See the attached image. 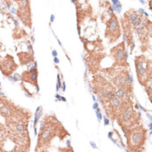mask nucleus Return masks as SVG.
Listing matches in <instances>:
<instances>
[{
  "label": "nucleus",
  "mask_w": 152,
  "mask_h": 152,
  "mask_svg": "<svg viewBox=\"0 0 152 152\" xmlns=\"http://www.w3.org/2000/svg\"><path fill=\"white\" fill-rule=\"evenodd\" d=\"M127 147L130 151H141L147 139V129L142 124H137L124 131Z\"/></svg>",
  "instance_id": "nucleus-3"
},
{
  "label": "nucleus",
  "mask_w": 152,
  "mask_h": 152,
  "mask_svg": "<svg viewBox=\"0 0 152 152\" xmlns=\"http://www.w3.org/2000/svg\"><path fill=\"white\" fill-rule=\"evenodd\" d=\"M134 62L137 80L142 86L145 87L151 82V60L144 55H141L136 57Z\"/></svg>",
  "instance_id": "nucleus-4"
},
{
  "label": "nucleus",
  "mask_w": 152,
  "mask_h": 152,
  "mask_svg": "<svg viewBox=\"0 0 152 152\" xmlns=\"http://www.w3.org/2000/svg\"><path fill=\"white\" fill-rule=\"evenodd\" d=\"M129 70L128 68H123L122 70H118L115 76L111 78V82L113 83L114 86L117 87V89H122L127 91L128 94L131 96L133 94V90H131L128 84V76L129 74Z\"/></svg>",
  "instance_id": "nucleus-9"
},
{
  "label": "nucleus",
  "mask_w": 152,
  "mask_h": 152,
  "mask_svg": "<svg viewBox=\"0 0 152 152\" xmlns=\"http://www.w3.org/2000/svg\"><path fill=\"white\" fill-rule=\"evenodd\" d=\"M138 15H139V14L137 13V12L136 10L130 9L128 12H125V14L124 15L123 18H124L126 21H128L129 23H130L132 24V23H134V21L137 18Z\"/></svg>",
  "instance_id": "nucleus-14"
},
{
  "label": "nucleus",
  "mask_w": 152,
  "mask_h": 152,
  "mask_svg": "<svg viewBox=\"0 0 152 152\" xmlns=\"http://www.w3.org/2000/svg\"><path fill=\"white\" fill-rule=\"evenodd\" d=\"M20 106L17 105L5 96L0 97V117L12 118Z\"/></svg>",
  "instance_id": "nucleus-10"
},
{
  "label": "nucleus",
  "mask_w": 152,
  "mask_h": 152,
  "mask_svg": "<svg viewBox=\"0 0 152 152\" xmlns=\"http://www.w3.org/2000/svg\"><path fill=\"white\" fill-rule=\"evenodd\" d=\"M105 37L108 39L110 44L115 43L121 37V28L119 20L116 14H111L110 19L105 23Z\"/></svg>",
  "instance_id": "nucleus-5"
},
{
  "label": "nucleus",
  "mask_w": 152,
  "mask_h": 152,
  "mask_svg": "<svg viewBox=\"0 0 152 152\" xmlns=\"http://www.w3.org/2000/svg\"><path fill=\"white\" fill-rule=\"evenodd\" d=\"M68 133L59 123L57 117L54 116H45V119L41 122L40 132L37 137V143L36 151H45L50 147V142L55 137H58L63 139Z\"/></svg>",
  "instance_id": "nucleus-1"
},
{
  "label": "nucleus",
  "mask_w": 152,
  "mask_h": 152,
  "mask_svg": "<svg viewBox=\"0 0 152 152\" xmlns=\"http://www.w3.org/2000/svg\"><path fill=\"white\" fill-rule=\"evenodd\" d=\"M130 98L123 99L121 100V104L118 108L116 119L124 132L137 124H139L141 121V114L134 110Z\"/></svg>",
  "instance_id": "nucleus-2"
},
{
  "label": "nucleus",
  "mask_w": 152,
  "mask_h": 152,
  "mask_svg": "<svg viewBox=\"0 0 152 152\" xmlns=\"http://www.w3.org/2000/svg\"><path fill=\"white\" fill-rule=\"evenodd\" d=\"M104 121H105L106 124H109V120H108V119H106V118H104Z\"/></svg>",
  "instance_id": "nucleus-18"
},
{
  "label": "nucleus",
  "mask_w": 152,
  "mask_h": 152,
  "mask_svg": "<svg viewBox=\"0 0 152 152\" xmlns=\"http://www.w3.org/2000/svg\"><path fill=\"white\" fill-rule=\"evenodd\" d=\"M18 4L17 15L22 23L28 28L32 27L31 20V9L30 0H14Z\"/></svg>",
  "instance_id": "nucleus-6"
},
{
  "label": "nucleus",
  "mask_w": 152,
  "mask_h": 152,
  "mask_svg": "<svg viewBox=\"0 0 152 152\" xmlns=\"http://www.w3.org/2000/svg\"><path fill=\"white\" fill-rule=\"evenodd\" d=\"M92 83H93L94 92L97 95L98 100L100 102L104 97L106 94L116 90L115 87L110 83L108 82L103 76H100V75L95 76Z\"/></svg>",
  "instance_id": "nucleus-8"
},
{
  "label": "nucleus",
  "mask_w": 152,
  "mask_h": 152,
  "mask_svg": "<svg viewBox=\"0 0 152 152\" xmlns=\"http://www.w3.org/2000/svg\"><path fill=\"white\" fill-rule=\"evenodd\" d=\"M4 1L7 3V4H8V6H10V5L12 4V0H4Z\"/></svg>",
  "instance_id": "nucleus-17"
},
{
  "label": "nucleus",
  "mask_w": 152,
  "mask_h": 152,
  "mask_svg": "<svg viewBox=\"0 0 152 152\" xmlns=\"http://www.w3.org/2000/svg\"><path fill=\"white\" fill-rule=\"evenodd\" d=\"M27 34L26 32L24 31V30L23 29H20V28H16L13 32H12V37L14 39H20V38H23L24 37H26Z\"/></svg>",
  "instance_id": "nucleus-15"
},
{
  "label": "nucleus",
  "mask_w": 152,
  "mask_h": 152,
  "mask_svg": "<svg viewBox=\"0 0 152 152\" xmlns=\"http://www.w3.org/2000/svg\"><path fill=\"white\" fill-rule=\"evenodd\" d=\"M37 76H38V71L37 67H33L30 70H24L21 74V80L23 82L28 83L32 84L33 86L37 87L38 90V85H37Z\"/></svg>",
  "instance_id": "nucleus-12"
},
{
  "label": "nucleus",
  "mask_w": 152,
  "mask_h": 152,
  "mask_svg": "<svg viewBox=\"0 0 152 152\" xmlns=\"http://www.w3.org/2000/svg\"><path fill=\"white\" fill-rule=\"evenodd\" d=\"M18 57L19 59V62L21 64V65H25L31 63H34V56L33 54H31L29 52H19L18 53Z\"/></svg>",
  "instance_id": "nucleus-13"
},
{
  "label": "nucleus",
  "mask_w": 152,
  "mask_h": 152,
  "mask_svg": "<svg viewBox=\"0 0 152 152\" xmlns=\"http://www.w3.org/2000/svg\"><path fill=\"white\" fill-rule=\"evenodd\" d=\"M110 56L114 59L113 66H118L122 68H129L127 63V51L125 48V43L121 42L117 45L114 46L110 50Z\"/></svg>",
  "instance_id": "nucleus-7"
},
{
  "label": "nucleus",
  "mask_w": 152,
  "mask_h": 152,
  "mask_svg": "<svg viewBox=\"0 0 152 152\" xmlns=\"http://www.w3.org/2000/svg\"><path fill=\"white\" fill-rule=\"evenodd\" d=\"M145 91L148 93V95H149V97H150V98H151V83L145 86Z\"/></svg>",
  "instance_id": "nucleus-16"
},
{
  "label": "nucleus",
  "mask_w": 152,
  "mask_h": 152,
  "mask_svg": "<svg viewBox=\"0 0 152 152\" xmlns=\"http://www.w3.org/2000/svg\"><path fill=\"white\" fill-rule=\"evenodd\" d=\"M18 65L15 63L14 58L11 55H6L0 60V70L5 77L11 76L14 71L18 70Z\"/></svg>",
  "instance_id": "nucleus-11"
}]
</instances>
